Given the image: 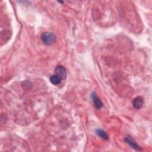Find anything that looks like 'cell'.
<instances>
[{
	"label": "cell",
	"mask_w": 152,
	"mask_h": 152,
	"mask_svg": "<svg viewBox=\"0 0 152 152\" xmlns=\"http://www.w3.org/2000/svg\"><path fill=\"white\" fill-rule=\"evenodd\" d=\"M41 39L42 42L47 45H50L54 44L56 40V35L51 32H44L41 35Z\"/></svg>",
	"instance_id": "obj_1"
},
{
	"label": "cell",
	"mask_w": 152,
	"mask_h": 152,
	"mask_svg": "<svg viewBox=\"0 0 152 152\" xmlns=\"http://www.w3.org/2000/svg\"><path fill=\"white\" fill-rule=\"evenodd\" d=\"M55 73L62 80L67 77V71L66 69L62 66H58L55 68Z\"/></svg>",
	"instance_id": "obj_2"
},
{
	"label": "cell",
	"mask_w": 152,
	"mask_h": 152,
	"mask_svg": "<svg viewBox=\"0 0 152 152\" xmlns=\"http://www.w3.org/2000/svg\"><path fill=\"white\" fill-rule=\"evenodd\" d=\"M144 104V101L142 97L141 96H138L137 98H136L133 102V106L137 109H141Z\"/></svg>",
	"instance_id": "obj_3"
},
{
	"label": "cell",
	"mask_w": 152,
	"mask_h": 152,
	"mask_svg": "<svg viewBox=\"0 0 152 152\" xmlns=\"http://www.w3.org/2000/svg\"><path fill=\"white\" fill-rule=\"evenodd\" d=\"M125 141H126L132 148H134L135 150H138V151L141 150V148L137 144V143L134 141V140H133V138H132L131 137L128 136V137H126V138H125Z\"/></svg>",
	"instance_id": "obj_4"
},
{
	"label": "cell",
	"mask_w": 152,
	"mask_h": 152,
	"mask_svg": "<svg viewBox=\"0 0 152 152\" xmlns=\"http://www.w3.org/2000/svg\"><path fill=\"white\" fill-rule=\"evenodd\" d=\"M92 98L93 100V102L95 105V106L98 109H101L102 106H103V103L101 102V101L98 98L96 94L95 93H93L92 95Z\"/></svg>",
	"instance_id": "obj_5"
},
{
	"label": "cell",
	"mask_w": 152,
	"mask_h": 152,
	"mask_svg": "<svg viewBox=\"0 0 152 152\" xmlns=\"http://www.w3.org/2000/svg\"><path fill=\"white\" fill-rule=\"evenodd\" d=\"M62 79L58 75L56 74H54L51 76L50 77V81L52 84H54V85H57L59 84L61 81Z\"/></svg>",
	"instance_id": "obj_6"
},
{
	"label": "cell",
	"mask_w": 152,
	"mask_h": 152,
	"mask_svg": "<svg viewBox=\"0 0 152 152\" xmlns=\"http://www.w3.org/2000/svg\"><path fill=\"white\" fill-rule=\"evenodd\" d=\"M96 133L97 134V135L100 137L101 138L104 139V140H108V136L107 134V133L104 131L103 130H101V129H97L96 130Z\"/></svg>",
	"instance_id": "obj_7"
}]
</instances>
